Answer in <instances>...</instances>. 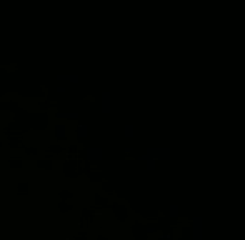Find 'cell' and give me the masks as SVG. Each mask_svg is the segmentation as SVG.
I'll return each mask as SVG.
<instances>
[{
    "label": "cell",
    "instance_id": "cell-3",
    "mask_svg": "<svg viewBox=\"0 0 245 240\" xmlns=\"http://www.w3.org/2000/svg\"><path fill=\"white\" fill-rule=\"evenodd\" d=\"M127 135H132V127H127Z\"/></svg>",
    "mask_w": 245,
    "mask_h": 240
},
{
    "label": "cell",
    "instance_id": "cell-1",
    "mask_svg": "<svg viewBox=\"0 0 245 240\" xmlns=\"http://www.w3.org/2000/svg\"><path fill=\"white\" fill-rule=\"evenodd\" d=\"M193 240H202V217L193 218Z\"/></svg>",
    "mask_w": 245,
    "mask_h": 240
},
{
    "label": "cell",
    "instance_id": "cell-2",
    "mask_svg": "<svg viewBox=\"0 0 245 240\" xmlns=\"http://www.w3.org/2000/svg\"><path fill=\"white\" fill-rule=\"evenodd\" d=\"M178 215V205H172L170 207V217H177Z\"/></svg>",
    "mask_w": 245,
    "mask_h": 240
}]
</instances>
